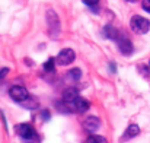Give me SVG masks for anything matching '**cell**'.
<instances>
[{
  "label": "cell",
  "instance_id": "cell-1",
  "mask_svg": "<svg viewBox=\"0 0 150 143\" xmlns=\"http://www.w3.org/2000/svg\"><path fill=\"white\" fill-rule=\"evenodd\" d=\"M47 23H48L50 37L51 38H57L60 35V31H61V23H60V18H58L55 10H52V9L47 10Z\"/></svg>",
  "mask_w": 150,
  "mask_h": 143
},
{
  "label": "cell",
  "instance_id": "cell-2",
  "mask_svg": "<svg viewBox=\"0 0 150 143\" xmlns=\"http://www.w3.org/2000/svg\"><path fill=\"white\" fill-rule=\"evenodd\" d=\"M130 26H131V29H133L136 34L144 35V34L149 32V29H150V21L146 19V18H143V16H140V15H136V16L131 18Z\"/></svg>",
  "mask_w": 150,
  "mask_h": 143
},
{
  "label": "cell",
  "instance_id": "cell-3",
  "mask_svg": "<svg viewBox=\"0 0 150 143\" xmlns=\"http://www.w3.org/2000/svg\"><path fill=\"white\" fill-rule=\"evenodd\" d=\"M15 130H16V133H18L22 139H25V140H38V134H37L35 129H34L31 124H28V123L18 124V126L15 127Z\"/></svg>",
  "mask_w": 150,
  "mask_h": 143
},
{
  "label": "cell",
  "instance_id": "cell-4",
  "mask_svg": "<svg viewBox=\"0 0 150 143\" xmlns=\"http://www.w3.org/2000/svg\"><path fill=\"white\" fill-rule=\"evenodd\" d=\"M115 41H117V46H118V48H120V51H121L122 55L130 57V55L133 54L134 47H133V43H131L130 38H127L125 35H120Z\"/></svg>",
  "mask_w": 150,
  "mask_h": 143
},
{
  "label": "cell",
  "instance_id": "cell-5",
  "mask_svg": "<svg viewBox=\"0 0 150 143\" xmlns=\"http://www.w3.org/2000/svg\"><path fill=\"white\" fill-rule=\"evenodd\" d=\"M9 95L10 98L13 99V101H16V102H23L25 99H28V91H26V88H23V86H19V85H15V86H12L10 89H9Z\"/></svg>",
  "mask_w": 150,
  "mask_h": 143
},
{
  "label": "cell",
  "instance_id": "cell-6",
  "mask_svg": "<svg viewBox=\"0 0 150 143\" xmlns=\"http://www.w3.org/2000/svg\"><path fill=\"white\" fill-rule=\"evenodd\" d=\"M74 58H76V53H74L71 48H64V50H61V51L58 53L55 61H57L60 66H66V64L73 63Z\"/></svg>",
  "mask_w": 150,
  "mask_h": 143
},
{
  "label": "cell",
  "instance_id": "cell-7",
  "mask_svg": "<svg viewBox=\"0 0 150 143\" xmlns=\"http://www.w3.org/2000/svg\"><path fill=\"white\" fill-rule=\"evenodd\" d=\"M99 126H100V120L98 117H95V115H89V117H86L85 121H83V129H85L88 133L96 132V130L99 129Z\"/></svg>",
  "mask_w": 150,
  "mask_h": 143
},
{
  "label": "cell",
  "instance_id": "cell-8",
  "mask_svg": "<svg viewBox=\"0 0 150 143\" xmlns=\"http://www.w3.org/2000/svg\"><path fill=\"white\" fill-rule=\"evenodd\" d=\"M71 107L74 108V111L77 112H86L89 110V101L85 99L83 96H77L73 102H71Z\"/></svg>",
  "mask_w": 150,
  "mask_h": 143
},
{
  "label": "cell",
  "instance_id": "cell-9",
  "mask_svg": "<svg viewBox=\"0 0 150 143\" xmlns=\"http://www.w3.org/2000/svg\"><path fill=\"white\" fill-rule=\"evenodd\" d=\"M139 133H140V127H139L137 124H130V126L127 127V130L124 132V134L121 136V142H127V140L136 137Z\"/></svg>",
  "mask_w": 150,
  "mask_h": 143
},
{
  "label": "cell",
  "instance_id": "cell-10",
  "mask_svg": "<svg viewBox=\"0 0 150 143\" xmlns=\"http://www.w3.org/2000/svg\"><path fill=\"white\" fill-rule=\"evenodd\" d=\"M102 35H103L105 38H108V40H112V41H115V40L120 37L118 31H117L112 25H105L103 29H102Z\"/></svg>",
  "mask_w": 150,
  "mask_h": 143
},
{
  "label": "cell",
  "instance_id": "cell-11",
  "mask_svg": "<svg viewBox=\"0 0 150 143\" xmlns=\"http://www.w3.org/2000/svg\"><path fill=\"white\" fill-rule=\"evenodd\" d=\"M79 96V91H77V88H69V89H66L64 91V95H63V101L64 102H69V104H71L76 98Z\"/></svg>",
  "mask_w": 150,
  "mask_h": 143
},
{
  "label": "cell",
  "instance_id": "cell-12",
  "mask_svg": "<svg viewBox=\"0 0 150 143\" xmlns=\"http://www.w3.org/2000/svg\"><path fill=\"white\" fill-rule=\"evenodd\" d=\"M22 105H23L25 108H28V110H34V108L38 107V101L34 99V98H31V96H28V99H25V101L22 102Z\"/></svg>",
  "mask_w": 150,
  "mask_h": 143
},
{
  "label": "cell",
  "instance_id": "cell-13",
  "mask_svg": "<svg viewBox=\"0 0 150 143\" xmlns=\"http://www.w3.org/2000/svg\"><path fill=\"white\" fill-rule=\"evenodd\" d=\"M67 76H69V79H71V80H79L80 79V76H82V70L80 69H71V70H69V73H67Z\"/></svg>",
  "mask_w": 150,
  "mask_h": 143
},
{
  "label": "cell",
  "instance_id": "cell-14",
  "mask_svg": "<svg viewBox=\"0 0 150 143\" xmlns=\"http://www.w3.org/2000/svg\"><path fill=\"white\" fill-rule=\"evenodd\" d=\"M42 67H44V70H45V72L52 73V72L55 70V60H54L52 57H51V58H48V60L44 63V66H42Z\"/></svg>",
  "mask_w": 150,
  "mask_h": 143
},
{
  "label": "cell",
  "instance_id": "cell-15",
  "mask_svg": "<svg viewBox=\"0 0 150 143\" xmlns=\"http://www.w3.org/2000/svg\"><path fill=\"white\" fill-rule=\"evenodd\" d=\"M88 143H108V140L103 136H98V134H92L88 137Z\"/></svg>",
  "mask_w": 150,
  "mask_h": 143
},
{
  "label": "cell",
  "instance_id": "cell-16",
  "mask_svg": "<svg viewBox=\"0 0 150 143\" xmlns=\"http://www.w3.org/2000/svg\"><path fill=\"white\" fill-rule=\"evenodd\" d=\"M139 69H140V72H142V75H143L144 78H149V76H150V70H149V67H146L144 64H142V66H140Z\"/></svg>",
  "mask_w": 150,
  "mask_h": 143
},
{
  "label": "cell",
  "instance_id": "cell-17",
  "mask_svg": "<svg viewBox=\"0 0 150 143\" xmlns=\"http://www.w3.org/2000/svg\"><path fill=\"white\" fill-rule=\"evenodd\" d=\"M41 117H42L45 121H48V120H50V111H48V110H44V111L41 112Z\"/></svg>",
  "mask_w": 150,
  "mask_h": 143
},
{
  "label": "cell",
  "instance_id": "cell-18",
  "mask_svg": "<svg viewBox=\"0 0 150 143\" xmlns=\"http://www.w3.org/2000/svg\"><path fill=\"white\" fill-rule=\"evenodd\" d=\"M82 1H83L85 4H88V6H96L99 0H82Z\"/></svg>",
  "mask_w": 150,
  "mask_h": 143
},
{
  "label": "cell",
  "instance_id": "cell-19",
  "mask_svg": "<svg viewBox=\"0 0 150 143\" xmlns=\"http://www.w3.org/2000/svg\"><path fill=\"white\" fill-rule=\"evenodd\" d=\"M143 9L150 13V0H143Z\"/></svg>",
  "mask_w": 150,
  "mask_h": 143
},
{
  "label": "cell",
  "instance_id": "cell-20",
  "mask_svg": "<svg viewBox=\"0 0 150 143\" xmlns=\"http://www.w3.org/2000/svg\"><path fill=\"white\" fill-rule=\"evenodd\" d=\"M9 73V69L7 67H3V69H0V79H3L6 75Z\"/></svg>",
  "mask_w": 150,
  "mask_h": 143
},
{
  "label": "cell",
  "instance_id": "cell-21",
  "mask_svg": "<svg viewBox=\"0 0 150 143\" xmlns=\"http://www.w3.org/2000/svg\"><path fill=\"white\" fill-rule=\"evenodd\" d=\"M109 70H111L112 73L117 72V66H115V63H109Z\"/></svg>",
  "mask_w": 150,
  "mask_h": 143
},
{
  "label": "cell",
  "instance_id": "cell-22",
  "mask_svg": "<svg viewBox=\"0 0 150 143\" xmlns=\"http://www.w3.org/2000/svg\"><path fill=\"white\" fill-rule=\"evenodd\" d=\"M125 1H128V3H136V1H139V0H125Z\"/></svg>",
  "mask_w": 150,
  "mask_h": 143
}]
</instances>
